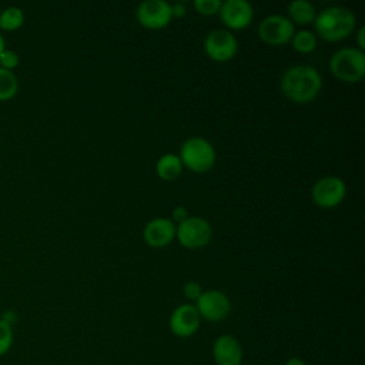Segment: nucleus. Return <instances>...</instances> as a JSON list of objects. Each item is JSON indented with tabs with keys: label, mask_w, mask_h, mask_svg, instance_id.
<instances>
[{
	"label": "nucleus",
	"mask_w": 365,
	"mask_h": 365,
	"mask_svg": "<svg viewBox=\"0 0 365 365\" xmlns=\"http://www.w3.org/2000/svg\"><path fill=\"white\" fill-rule=\"evenodd\" d=\"M204 50L214 61H228L238 50L237 37L230 30H212L204 38Z\"/></svg>",
	"instance_id": "nucleus-9"
},
{
	"label": "nucleus",
	"mask_w": 365,
	"mask_h": 365,
	"mask_svg": "<svg viewBox=\"0 0 365 365\" xmlns=\"http://www.w3.org/2000/svg\"><path fill=\"white\" fill-rule=\"evenodd\" d=\"M6 47H7V46H6V40H4L3 34L0 33V54H1V51H3Z\"/></svg>",
	"instance_id": "nucleus-28"
},
{
	"label": "nucleus",
	"mask_w": 365,
	"mask_h": 365,
	"mask_svg": "<svg viewBox=\"0 0 365 365\" xmlns=\"http://www.w3.org/2000/svg\"><path fill=\"white\" fill-rule=\"evenodd\" d=\"M135 17L147 29H163L173 19L171 4L165 0H144L137 6Z\"/></svg>",
	"instance_id": "nucleus-10"
},
{
	"label": "nucleus",
	"mask_w": 365,
	"mask_h": 365,
	"mask_svg": "<svg viewBox=\"0 0 365 365\" xmlns=\"http://www.w3.org/2000/svg\"><path fill=\"white\" fill-rule=\"evenodd\" d=\"M19 93V78L14 71L0 67V101H9Z\"/></svg>",
	"instance_id": "nucleus-18"
},
{
	"label": "nucleus",
	"mask_w": 365,
	"mask_h": 365,
	"mask_svg": "<svg viewBox=\"0 0 365 365\" xmlns=\"http://www.w3.org/2000/svg\"><path fill=\"white\" fill-rule=\"evenodd\" d=\"M294 23L284 14H269L258 24L259 38L269 46H281L292 38Z\"/></svg>",
	"instance_id": "nucleus-6"
},
{
	"label": "nucleus",
	"mask_w": 365,
	"mask_h": 365,
	"mask_svg": "<svg viewBox=\"0 0 365 365\" xmlns=\"http://www.w3.org/2000/svg\"><path fill=\"white\" fill-rule=\"evenodd\" d=\"M355 24L354 11L344 6L325 7L314 20L317 33L327 41H338L348 37L354 31Z\"/></svg>",
	"instance_id": "nucleus-2"
},
{
	"label": "nucleus",
	"mask_w": 365,
	"mask_h": 365,
	"mask_svg": "<svg viewBox=\"0 0 365 365\" xmlns=\"http://www.w3.org/2000/svg\"><path fill=\"white\" fill-rule=\"evenodd\" d=\"M211 225L201 217H188L175 227V237L185 248H200L211 240Z\"/></svg>",
	"instance_id": "nucleus-5"
},
{
	"label": "nucleus",
	"mask_w": 365,
	"mask_h": 365,
	"mask_svg": "<svg viewBox=\"0 0 365 365\" xmlns=\"http://www.w3.org/2000/svg\"><path fill=\"white\" fill-rule=\"evenodd\" d=\"M331 73L341 81L356 83L365 76V53L358 47H342L329 58Z\"/></svg>",
	"instance_id": "nucleus-3"
},
{
	"label": "nucleus",
	"mask_w": 365,
	"mask_h": 365,
	"mask_svg": "<svg viewBox=\"0 0 365 365\" xmlns=\"http://www.w3.org/2000/svg\"><path fill=\"white\" fill-rule=\"evenodd\" d=\"M0 10H1V6H0Z\"/></svg>",
	"instance_id": "nucleus-29"
},
{
	"label": "nucleus",
	"mask_w": 365,
	"mask_h": 365,
	"mask_svg": "<svg viewBox=\"0 0 365 365\" xmlns=\"http://www.w3.org/2000/svg\"><path fill=\"white\" fill-rule=\"evenodd\" d=\"M14 342V332L13 325L6 319L0 318V356L6 355Z\"/></svg>",
	"instance_id": "nucleus-20"
},
{
	"label": "nucleus",
	"mask_w": 365,
	"mask_h": 365,
	"mask_svg": "<svg viewBox=\"0 0 365 365\" xmlns=\"http://www.w3.org/2000/svg\"><path fill=\"white\" fill-rule=\"evenodd\" d=\"M288 14L289 20L297 24H308L314 23L317 17L315 6L308 0H292L288 4Z\"/></svg>",
	"instance_id": "nucleus-16"
},
{
	"label": "nucleus",
	"mask_w": 365,
	"mask_h": 365,
	"mask_svg": "<svg viewBox=\"0 0 365 365\" xmlns=\"http://www.w3.org/2000/svg\"><path fill=\"white\" fill-rule=\"evenodd\" d=\"M291 41L294 50L299 53H309L317 47V34L311 30H299L294 33Z\"/></svg>",
	"instance_id": "nucleus-19"
},
{
	"label": "nucleus",
	"mask_w": 365,
	"mask_h": 365,
	"mask_svg": "<svg viewBox=\"0 0 365 365\" xmlns=\"http://www.w3.org/2000/svg\"><path fill=\"white\" fill-rule=\"evenodd\" d=\"M24 11L17 6H9L0 10V30L16 31L24 24Z\"/></svg>",
	"instance_id": "nucleus-17"
},
{
	"label": "nucleus",
	"mask_w": 365,
	"mask_h": 365,
	"mask_svg": "<svg viewBox=\"0 0 365 365\" xmlns=\"http://www.w3.org/2000/svg\"><path fill=\"white\" fill-rule=\"evenodd\" d=\"M190 215H188V211H187V208L184 207V205H177V207H174V210H173V220L174 221H177L178 224L181 222V221H184L185 218H188Z\"/></svg>",
	"instance_id": "nucleus-24"
},
{
	"label": "nucleus",
	"mask_w": 365,
	"mask_h": 365,
	"mask_svg": "<svg viewBox=\"0 0 365 365\" xmlns=\"http://www.w3.org/2000/svg\"><path fill=\"white\" fill-rule=\"evenodd\" d=\"M282 94L298 104L312 101L322 88L319 71L308 64H295L288 67L279 80Z\"/></svg>",
	"instance_id": "nucleus-1"
},
{
	"label": "nucleus",
	"mask_w": 365,
	"mask_h": 365,
	"mask_svg": "<svg viewBox=\"0 0 365 365\" xmlns=\"http://www.w3.org/2000/svg\"><path fill=\"white\" fill-rule=\"evenodd\" d=\"M201 317L194 304H181L170 315V329L178 338L192 336L200 328Z\"/></svg>",
	"instance_id": "nucleus-11"
},
{
	"label": "nucleus",
	"mask_w": 365,
	"mask_h": 365,
	"mask_svg": "<svg viewBox=\"0 0 365 365\" xmlns=\"http://www.w3.org/2000/svg\"><path fill=\"white\" fill-rule=\"evenodd\" d=\"M175 227L177 225L171 218L155 217L145 224L143 230V238L151 247H165L174 240Z\"/></svg>",
	"instance_id": "nucleus-14"
},
{
	"label": "nucleus",
	"mask_w": 365,
	"mask_h": 365,
	"mask_svg": "<svg viewBox=\"0 0 365 365\" xmlns=\"http://www.w3.org/2000/svg\"><path fill=\"white\" fill-rule=\"evenodd\" d=\"M346 194V185L342 178L336 175H327L315 181L311 190L312 201L321 208L336 207Z\"/></svg>",
	"instance_id": "nucleus-7"
},
{
	"label": "nucleus",
	"mask_w": 365,
	"mask_h": 365,
	"mask_svg": "<svg viewBox=\"0 0 365 365\" xmlns=\"http://www.w3.org/2000/svg\"><path fill=\"white\" fill-rule=\"evenodd\" d=\"M284 365H307V364H305L304 359H301L298 356H292V358L287 359V362Z\"/></svg>",
	"instance_id": "nucleus-27"
},
{
	"label": "nucleus",
	"mask_w": 365,
	"mask_h": 365,
	"mask_svg": "<svg viewBox=\"0 0 365 365\" xmlns=\"http://www.w3.org/2000/svg\"><path fill=\"white\" fill-rule=\"evenodd\" d=\"M187 13V7L182 1H175L171 4V14L173 17H182Z\"/></svg>",
	"instance_id": "nucleus-25"
},
{
	"label": "nucleus",
	"mask_w": 365,
	"mask_h": 365,
	"mask_svg": "<svg viewBox=\"0 0 365 365\" xmlns=\"http://www.w3.org/2000/svg\"><path fill=\"white\" fill-rule=\"evenodd\" d=\"M218 13L222 23L232 30L245 29L254 19V9L247 0L221 1Z\"/></svg>",
	"instance_id": "nucleus-12"
},
{
	"label": "nucleus",
	"mask_w": 365,
	"mask_h": 365,
	"mask_svg": "<svg viewBox=\"0 0 365 365\" xmlns=\"http://www.w3.org/2000/svg\"><path fill=\"white\" fill-rule=\"evenodd\" d=\"M181 164L194 173H205L215 164V148L204 137H188L180 147Z\"/></svg>",
	"instance_id": "nucleus-4"
},
{
	"label": "nucleus",
	"mask_w": 365,
	"mask_h": 365,
	"mask_svg": "<svg viewBox=\"0 0 365 365\" xmlns=\"http://www.w3.org/2000/svg\"><path fill=\"white\" fill-rule=\"evenodd\" d=\"M181 171H182V164L177 154H171V153L163 154L155 163L157 175L165 181L175 180L177 177H180Z\"/></svg>",
	"instance_id": "nucleus-15"
},
{
	"label": "nucleus",
	"mask_w": 365,
	"mask_h": 365,
	"mask_svg": "<svg viewBox=\"0 0 365 365\" xmlns=\"http://www.w3.org/2000/svg\"><path fill=\"white\" fill-rule=\"evenodd\" d=\"M19 64H20L19 53L6 47L0 54V67L9 71H14Z\"/></svg>",
	"instance_id": "nucleus-21"
},
{
	"label": "nucleus",
	"mask_w": 365,
	"mask_h": 365,
	"mask_svg": "<svg viewBox=\"0 0 365 365\" xmlns=\"http://www.w3.org/2000/svg\"><path fill=\"white\" fill-rule=\"evenodd\" d=\"M194 305L201 319L204 318L210 322H218L225 319L231 311L230 298L220 289L202 291Z\"/></svg>",
	"instance_id": "nucleus-8"
},
{
	"label": "nucleus",
	"mask_w": 365,
	"mask_h": 365,
	"mask_svg": "<svg viewBox=\"0 0 365 365\" xmlns=\"http://www.w3.org/2000/svg\"><path fill=\"white\" fill-rule=\"evenodd\" d=\"M212 359L217 365H241L244 352L240 341L228 334L217 336L212 344Z\"/></svg>",
	"instance_id": "nucleus-13"
},
{
	"label": "nucleus",
	"mask_w": 365,
	"mask_h": 365,
	"mask_svg": "<svg viewBox=\"0 0 365 365\" xmlns=\"http://www.w3.org/2000/svg\"><path fill=\"white\" fill-rule=\"evenodd\" d=\"M182 292L187 299L195 302L200 298V295L202 294V288H201L200 282H197V281H187L182 285Z\"/></svg>",
	"instance_id": "nucleus-23"
},
{
	"label": "nucleus",
	"mask_w": 365,
	"mask_h": 365,
	"mask_svg": "<svg viewBox=\"0 0 365 365\" xmlns=\"http://www.w3.org/2000/svg\"><path fill=\"white\" fill-rule=\"evenodd\" d=\"M364 36H365V27H359V30L356 31V43H358V48L364 50L365 48V41H364Z\"/></svg>",
	"instance_id": "nucleus-26"
},
{
	"label": "nucleus",
	"mask_w": 365,
	"mask_h": 365,
	"mask_svg": "<svg viewBox=\"0 0 365 365\" xmlns=\"http://www.w3.org/2000/svg\"><path fill=\"white\" fill-rule=\"evenodd\" d=\"M194 7L202 16H212L220 11L221 0H194Z\"/></svg>",
	"instance_id": "nucleus-22"
}]
</instances>
